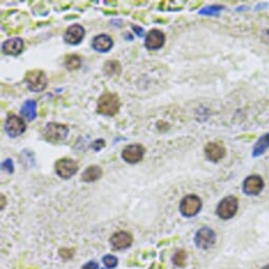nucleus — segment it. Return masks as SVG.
Returning a JSON list of instances; mask_svg holds the SVG:
<instances>
[{
	"mask_svg": "<svg viewBox=\"0 0 269 269\" xmlns=\"http://www.w3.org/2000/svg\"><path fill=\"white\" fill-rule=\"evenodd\" d=\"M103 12L106 13V14H116L115 11H104V10H103Z\"/></svg>",
	"mask_w": 269,
	"mask_h": 269,
	"instance_id": "29",
	"label": "nucleus"
},
{
	"mask_svg": "<svg viewBox=\"0 0 269 269\" xmlns=\"http://www.w3.org/2000/svg\"><path fill=\"white\" fill-rule=\"evenodd\" d=\"M102 263L107 269H114L118 264V259L113 255H106L102 257Z\"/></svg>",
	"mask_w": 269,
	"mask_h": 269,
	"instance_id": "24",
	"label": "nucleus"
},
{
	"mask_svg": "<svg viewBox=\"0 0 269 269\" xmlns=\"http://www.w3.org/2000/svg\"><path fill=\"white\" fill-rule=\"evenodd\" d=\"M20 114L29 122L34 121L37 116V102L33 100L26 101L20 109Z\"/></svg>",
	"mask_w": 269,
	"mask_h": 269,
	"instance_id": "17",
	"label": "nucleus"
},
{
	"mask_svg": "<svg viewBox=\"0 0 269 269\" xmlns=\"http://www.w3.org/2000/svg\"><path fill=\"white\" fill-rule=\"evenodd\" d=\"M261 269H269V265H266V266L262 267V268H261Z\"/></svg>",
	"mask_w": 269,
	"mask_h": 269,
	"instance_id": "30",
	"label": "nucleus"
},
{
	"mask_svg": "<svg viewBox=\"0 0 269 269\" xmlns=\"http://www.w3.org/2000/svg\"><path fill=\"white\" fill-rule=\"evenodd\" d=\"M264 189V181L260 175H250L245 178L243 183V192L246 196L255 197L262 192Z\"/></svg>",
	"mask_w": 269,
	"mask_h": 269,
	"instance_id": "9",
	"label": "nucleus"
},
{
	"mask_svg": "<svg viewBox=\"0 0 269 269\" xmlns=\"http://www.w3.org/2000/svg\"><path fill=\"white\" fill-rule=\"evenodd\" d=\"M268 148H269V133H266L258 139L255 147H253L252 156L253 158H258V156H261L266 152Z\"/></svg>",
	"mask_w": 269,
	"mask_h": 269,
	"instance_id": "19",
	"label": "nucleus"
},
{
	"mask_svg": "<svg viewBox=\"0 0 269 269\" xmlns=\"http://www.w3.org/2000/svg\"><path fill=\"white\" fill-rule=\"evenodd\" d=\"M25 83L29 90L33 92L43 91L48 86V78L46 73L41 70H32L26 74Z\"/></svg>",
	"mask_w": 269,
	"mask_h": 269,
	"instance_id": "3",
	"label": "nucleus"
},
{
	"mask_svg": "<svg viewBox=\"0 0 269 269\" xmlns=\"http://www.w3.org/2000/svg\"><path fill=\"white\" fill-rule=\"evenodd\" d=\"M104 146H106V143H104L103 139H95L91 144V147L95 151H101Z\"/></svg>",
	"mask_w": 269,
	"mask_h": 269,
	"instance_id": "26",
	"label": "nucleus"
},
{
	"mask_svg": "<svg viewBox=\"0 0 269 269\" xmlns=\"http://www.w3.org/2000/svg\"><path fill=\"white\" fill-rule=\"evenodd\" d=\"M1 167H2V170L6 171L7 173H14V164H13V161L11 159H6L2 164H1Z\"/></svg>",
	"mask_w": 269,
	"mask_h": 269,
	"instance_id": "25",
	"label": "nucleus"
},
{
	"mask_svg": "<svg viewBox=\"0 0 269 269\" xmlns=\"http://www.w3.org/2000/svg\"><path fill=\"white\" fill-rule=\"evenodd\" d=\"M85 29L80 25H72L67 29L65 34V40L69 44H78L85 37Z\"/></svg>",
	"mask_w": 269,
	"mask_h": 269,
	"instance_id": "15",
	"label": "nucleus"
},
{
	"mask_svg": "<svg viewBox=\"0 0 269 269\" xmlns=\"http://www.w3.org/2000/svg\"><path fill=\"white\" fill-rule=\"evenodd\" d=\"M80 65H81V59L78 55L70 54V55H67L65 58V66L69 71H74V70L79 69Z\"/></svg>",
	"mask_w": 269,
	"mask_h": 269,
	"instance_id": "21",
	"label": "nucleus"
},
{
	"mask_svg": "<svg viewBox=\"0 0 269 269\" xmlns=\"http://www.w3.org/2000/svg\"><path fill=\"white\" fill-rule=\"evenodd\" d=\"M132 29H133V31L137 34V36L143 37L145 35L144 29H141L140 27H138V26H132Z\"/></svg>",
	"mask_w": 269,
	"mask_h": 269,
	"instance_id": "28",
	"label": "nucleus"
},
{
	"mask_svg": "<svg viewBox=\"0 0 269 269\" xmlns=\"http://www.w3.org/2000/svg\"><path fill=\"white\" fill-rule=\"evenodd\" d=\"M202 209V201L198 196L189 194L186 196L179 204V211L185 218H193Z\"/></svg>",
	"mask_w": 269,
	"mask_h": 269,
	"instance_id": "5",
	"label": "nucleus"
},
{
	"mask_svg": "<svg viewBox=\"0 0 269 269\" xmlns=\"http://www.w3.org/2000/svg\"><path fill=\"white\" fill-rule=\"evenodd\" d=\"M216 235L214 231L209 227L200 228L196 235H194V244L199 249L207 250L215 244Z\"/></svg>",
	"mask_w": 269,
	"mask_h": 269,
	"instance_id": "6",
	"label": "nucleus"
},
{
	"mask_svg": "<svg viewBox=\"0 0 269 269\" xmlns=\"http://www.w3.org/2000/svg\"><path fill=\"white\" fill-rule=\"evenodd\" d=\"M204 152L209 161L218 163L225 156L226 149L218 143H208L204 148Z\"/></svg>",
	"mask_w": 269,
	"mask_h": 269,
	"instance_id": "13",
	"label": "nucleus"
},
{
	"mask_svg": "<svg viewBox=\"0 0 269 269\" xmlns=\"http://www.w3.org/2000/svg\"><path fill=\"white\" fill-rule=\"evenodd\" d=\"M238 208L237 199L234 196L224 198L216 207V214L222 220H230L236 214Z\"/></svg>",
	"mask_w": 269,
	"mask_h": 269,
	"instance_id": "4",
	"label": "nucleus"
},
{
	"mask_svg": "<svg viewBox=\"0 0 269 269\" xmlns=\"http://www.w3.org/2000/svg\"><path fill=\"white\" fill-rule=\"evenodd\" d=\"M102 175V170L100 166H90L88 167L81 175V181L85 183H93L100 179Z\"/></svg>",
	"mask_w": 269,
	"mask_h": 269,
	"instance_id": "18",
	"label": "nucleus"
},
{
	"mask_svg": "<svg viewBox=\"0 0 269 269\" xmlns=\"http://www.w3.org/2000/svg\"><path fill=\"white\" fill-rule=\"evenodd\" d=\"M112 247L116 250H123L129 248L133 243V236L127 231H118L110 237Z\"/></svg>",
	"mask_w": 269,
	"mask_h": 269,
	"instance_id": "11",
	"label": "nucleus"
},
{
	"mask_svg": "<svg viewBox=\"0 0 269 269\" xmlns=\"http://www.w3.org/2000/svg\"><path fill=\"white\" fill-rule=\"evenodd\" d=\"M27 129L26 123L24 122L20 116L11 114L7 116L5 121V131L7 135L11 137H17L20 136Z\"/></svg>",
	"mask_w": 269,
	"mask_h": 269,
	"instance_id": "8",
	"label": "nucleus"
},
{
	"mask_svg": "<svg viewBox=\"0 0 269 269\" xmlns=\"http://www.w3.org/2000/svg\"><path fill=\"white\" fill-rule=\"evenodd\" d=\"M223 9V5H209L203 7L199 13L201 15H205V16H214V15H218Z\"/></svg>",
	"mask_w": 269,
	"mask_h": 269,
	"instance_id": "23",
	"label": "nucleus"
},
{
	"mask_svg": "<svg viewBox=\"0 0 269 269\" xmlns=\"http://www.w3.org/2000/svg\"><path fill=\"white\" fill-rule=\"evenodd\" d=\"M113 47V40L106 34H101L95 36L92 40V48L101 53H106Z\"/></svg>",
	"mask_w": 269,
	"mask_h": 269,
	"instance_id": "16",
	"label": "nucleus"
},
{
	"mask_svg": "<svg viewBox=\"0 0 269 269\" xmlns=\"http://www.w3.org/2000/svg\"><path fill=\"white\" fill-rule=\"evenodd\" d=\"M121 108V100L115 93H103L97 102V113L106 116H114Z\"/></svg>",
	"mask_w": 269,
	"mask_h": 269,
	"instance_id": "1",
	"label": "nucleus"
},
{
	"mask_svg": "<svg viewBox=\"0 0 269 269\" xmlns=\"http://www.w3.org/2000/svg\"><path fill=\"white\" fill-rule=\"evenodd\" d=\"M165 40H166L165 34H164L161 30L153 29L146 36L145 46L149 50H159L164 46Z\"/></svg>",
	"mask_w": 269,
	"mask_h": 269,
	"instance_id": "12",
	"label": "nucleus"
},
{
	"mask_svg": "<svg viewBox=\"0 0 269 269\" xmlns=\"http://www.w3.org/2000/svg\"><path fill=\"white\" fill-rule=\"evenodd\" d=\"M100 269H107V268H106V267H104V268H100Z\"/></svg>",
	"mask_w": 269,
	"mask_h": 269,
	"instance_id": "31",
	"label": "nucleus"
},
{
	"mask_svg": "<svg viewBox=\"0 0 269 269\" xmlns=\"http://www.w3.org/2000/svg\"><path fill=\"white\" fill-rule=\"evenodd\" d=\"M80 269H100V267H99V263L95 262V261H90V262L81 266Z\"/></svg>",
	"mask_w": 269,
	"mask_h": 269,
	"instance_id": "27",
	"label": "nucleus"
},
{
	"mask_svg": "<svg viewBox=\"0 0 269 269\" xmlns=\"http://www.w3.org/2000/svg\"><path fill=\"white\" fill-rule=\"evenodd\" d=\"M24 40L19 37H15V38L7 39L2 43V52L5 55L18 56L24 51Z\"/></svg>",
	"mask_w": 269,
	"mask_h": 269,
	"instance_id": "14",
	"label": "nucleus"
},
{
	"mask_svg": "<svg viewBox=\"0 0 269 269\" xmlns=\"http://www.w3.org/2000/svg\"><path fill=\"white\" fill-rule=\"evenodd\" d=\"M55 171L58 176H61L64 179H69L74 174L77 173L78 165L74 160L69 158H64L56 162Z\"/></svg>",
	"mask_w": 269,
	"mask_h": 269,
	"instance_id": "7",
	"label": "nucleus"
},
{
	"mask_svg": "<svg viewBox=\"0 0 269 269\" xmlns=\"http://www.w3.org/2000/svg\"><path fill=\"white\" fill-rule=\"evenodd\" d=\"M186 262H187V253H186V251L183 250V249L177 250L172 257L173 265L176 266V267H179V268H183L186 265Z\"/></svg>",
	"mask_w": 269,
	"mask_h": 269,
	"instance_id": "22",
	"label": "nucleus"
},
{
	"mask_svg": "<svg viewBox=\"0 0 269 269\" xmlns=\"http://www.w3.org/2000/svg\"><path fill=\"white\" fill-rule=\"evenodd\" d=\"M68 127L58 123H49L43 129V137L53 144L62 143L68 136Z\"/></svg>",
	"mask_w": 269,
	"mask_h": 269,
	"instance_id": "2",
	"label": "nucleus"
},
{
	"mask_svg": "<svg viewBox=\"0 0 269 269\" xmlns=\"http://www.w3.org/2000/svg\"><path fill=\"white\" fill-rule=\"evenodd\" d=\"M144 154H145V148L143 146L138 144H133V145H128L127 147H125V149L122 152V158L127 163L136 164L143 160Z\"/></svg>",
	"mask_w": 269,
	"mask_h": 269,
	"instance_id": "10",
	"label": "nucleus"
},
{
	"mask_svg": "<svg viewBox=\"0 0 269 269\" xmlns=\"http://www.w3.org/2000/svg\"><path fill=\"white\" fill-rule=\"evenodd\" d=\"M103 73L109 77L119 76L122 73V67L117 61H108L103 65Z\"/></svg>",
	"mask_w": 269,
	"mask_h": 269,
	"instance_id": "20",
	"label": "nucleus"
}]
</instances>
